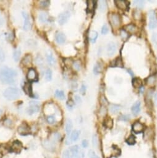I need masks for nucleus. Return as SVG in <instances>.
Wrapping results in <instances>:
<instances>
[{"label":"nucleus","instance_id":"obj_43","mask_svg":"<svg viewBox=\"0 0 157 158\" xmlns=\"http://www.w3.org/2000/svg\"><path fill=\"white\" fill-rule=\"evenodd\" d=\"M108 31H109V29L108 25L106 24H104L102 29V34L103 35H106L107 34V33H108Z\"/></svg>","mask_w":157,"mask_h":158},{"label":"nucleus","instance_id":"obj_22","mask_svg":"<svg viewBox=\"0 0 157 158\" xmlns=\"http://www.w3.org/2000/svg\"><path fill=\"white\" fill-rule=\"evenodd\" d=\"M80 134H81V132L79 130H75L73 131L72 133L71 134V137H70L71 140L72 141H76L78 139V138H79Z\"/></svg>","mask_w":157,"mask_h":158},{"label":"nucleus","instance_id":"obj_11","mask_svg":"<svg viewBox=\"0 0 157 158\" xmlns=\"http://www.w3.org/2000/svg\"><path fill=\"white\" fill-rule=\"evenodd\" d=\"M144 125L139 122H135L132 125V130L136 133H141V132H142L144 131Z\"/></svg>","mask_w":157,"mask_h":158},{"label":"nucleus","instance_id":"obj_7","mask_svg":"<svg viewBox=\"0 0 157 158\" xmlns=\"http://www.w3.org/2000/svg\"><path fill=\"white\" fill-rule=\"evenodd\" d=\"M27 79L29 82H35L38 80V74L36 70L33 68L29 69L27 74Z\"/></svg>","mask_w":157,"mask_h":158},{"label":"nucleus","instance_id":"obj_53","mask_svg":"<svg viewBox=\"0 0 157 158\" xmlns=\"http://www.w3.org/2000/svg\"><path fill=\"white\" fill-rule=\"evenodd\" d=\"M67 105L68 107H72L73 105H74V102L72 101H69L68 102Z\"/></svg>","mask_w":157,"mask_h":158},{"label":"nucleus","instance_id":"obj_31","mask_svg":"<svg viewBox=\"0 0 157 158\" xmlns=\"http://www.w3.org/2000/svg\"><path fill=\"white\" fill-rule=\"evenodd\" d=\"M102 66L100 63H97L93 67V73H94L95 75H97V74H100V72L102 71Z\"/></svg>","mask_w":157,"mask_h":158},{"label":"nucleus","instance_id":"obj_32","mask_svg":"<svg viewBox=\"0 0 157 158\" xmlns=\"http://www.w3.org/2000/svg\"><path fill=\"white\" fill-rule=\"evenodd\" d=\"M134 4L137 8L142 9L145 6V1H142V0H136V1H134Z\"/></svg>","mask_w":157,"mask_h":158},{"label":"nucleus","instance_id":"obj_35","mask_svg":"<svg viewBox=\"0 0 157 158\" xmlns=\"http://www.w3.org/2000/svg\"><path fill=\"white\" fill-rule=\"evenodd\" d=\"M114 64L113 67H122L123 65H122V62L121 61L120 58H117L115 60L113 61Z\"/></svg>","mask_w":157,"mask_h":158},{"label":"nucleus","instance_id":"obj_40","mask_svg":"<svg viewBox=\"0 0 157 158\" xmlns=\"http://www.w3.org/2000/svg\"><path fill=\"white\" fill-rule=\"evenodd\" d=\"M106 112H107V109L106 108L105 105H102L100 108V111H99V113L102 115V116H105V115L106 114Z\"/></svg>","mask_w":157,"mask_h":158},{"label":"nucleus","instance_id":"obj_14","mask_svg":"<svg viewBox=\"0 0 157 158\" xmlns=\"http://www.w3.org/2000/svg\"><path fill=\"white\" fill-rule=\"evenodd\" d=\"M47 62H48V64H49V65L53 66L56 63L55 58H54L52 52H50V51H48V52H47Z\"/></svg>","mask_w":157,"mask_h":158},{"label":"nucleus","instance_id":"obj_26","mask_svg":"<svg viewBox=\"0 0 157 158\" xmlns=\"http://www.w3.org/2000/svg\"><path fill=\"white\" fill-rule=\"evenodd\" d=\"M39 20L41 23H45L48 21V16L47 13H41L39 14Z\"/></svg>","mask_w":157,"mask_h":158},{"label":"nucleus","instance_id":"obj_27","mask_svg":"<svg viewBox=\"0 0 157 158\" xmlns=\"http://www.w3.org/2000/svg\"><path fill=\"white\" fill-rule=\"evenodd\" d=\"M71 154H77L80 153V148L78 145H74L69 149Z\"/></svg>","mask_w":157,"mask_h":158},{"label":"nucleus","instance_id":"obj_42","mask_svg":"<svg viewBox=\"0 0 157 158\" xmlns=\"http://www.w3.org/2000/svg\"><path fill=\"white\" fill-rule=\"evenodd\" d=\"M43 144H44V146H45V148L48 149L49 150H51V149L53 148V146L52 145V143L49 141H45L43 143Z\"/></svg>","mask_w":157,"mask_h":158},{"label":"nucleus","instance_id":"obj_29","mask_svg":"<svg viewBox=\"0 0 157 158\" xmlns=\"http://www.w3.org/2000/svg\"><path fill=\"white\" fill-rule=\"evenodd\" d=\"M107 4L106 1H99V9L101 12H105L106 10Z\"/></svg>","mask_w":157,"mask_h":158},{"label":"nucleus","instance_id":"obj_25","mask_svg":"<svg viewBox=\"0 0 157 158\" xmlns=\"http://www.w3.org/2000/svg\"><path fill=\"white\" fill-rule=\"evenodd\" d=\"M32 62V56L30 55V54H28V55H26L25 56L22 62H23V63L24 64L25 66H27L31 63Z\"/></svg>","mask_w":157,"mask_h":158},{"label":"nucleus","instance_id":"obj_8","mask_svg":"<svg viewBox=\"0 0 157 158\" xmlns=\"http://www.w3.org/2000/svg\"><path fill=\"white\" fill-rule=\"evenodd\" d=\"M24 19V29L25 30H29L31 28V23H30V18L29 14H27L26 12H23L22 13Z\"/></svg>","mask_w":157,"mask_h":158},{"label":"nucleus","instance_id":"obj_47","mask_svg":"<svg viewBox=\"0 0 157 158\" xmlns=\"http://www.w3.org/2000/svg\"><path fill=\"white\" fill-rule=\"evenodd\" d=\"M73 67H74V68L77 69V70H79V69H81V65L78 61H76V62H75L74 63H73Z\"/></svg>","mask_w":157,"mask_h":158},{"label":"nucleus","instance_id":"obj_41","mask_svg":"<svg viewBox=\"0 0 157 158\" xmlns=\"http://www.w3.org/2000/svg\"><path fill=\"white\" fill-rule=\"evenodd\" d=\"M62 158H71V153H70L69 149H66L63 151Z\"/></svg>","mask_w":157,"mask_h":158},{"label":"nucleus","instance_id":"obj_1","mask_svg":"<svg viewBox=\"0 0 157 158\" xmlns=\"http://www.w3.org/2000/svg\"><path fill=\"white\" fill-rule=\"evenodd\" d=\"M18 76V72L7 67L0 68V81L5 84H12L15 82V79Z\"/></svg>","mask_w":157,"mask_h":158},{"label":"nucleus","instance_id":"obj_38","mask_svg":"<svg viewBox=\"0 0 157 158\" xmlns=\"http://www.w3.org/2000/svg\"><path fill=\"white\" fill-rule=\"evenodd\" d=\"M47 121L49 124H53L56 122V117L54 115H49V116L47 117Z\"/></svg>","mask_w":157,"mask_h":158},{"label":"nucleus","instance_id":"obj_49","mask_svg":"<svg viewBox=\"0 0 157 158\" xmlns=\"http://www.w3.org/2000/svg\"><path fill=\"white\" fill-rule=\"evenodd\" d=\"M82 147L83 148H87L88 146V141L87 140H85V139L83 140L82 141Z\"/></svg>","mask_w":157,"mask_h":158},{"label":"nucleus","instance_id":"obj_9","mask_svg":"<svg viewBox=\"0 0 157 158\" xmlns=\"http://www.w3.org/2000/svg\"><path fill=\"white\" fill-rule=\"evenodd\" d=\"M107 54L110 57H111L116 52V45L114 42H110L106 47Z\"/></svg>","mask_w":157,"mask_h":158},{"label":"nucleus","instance_id":"obj_17","mask_svg":"<svg viewBox=\"0 0 157 158\" xmlns=\"http://www.w3.org/2000/svg\"><path fill=\"white\" fill-rule=\"evenodd\" d=\"M156 76L154 75L150 76L149 77L147 78L146 83L148 86L152 87V86H153L155 84V83H156Z\"/></svg>","mask_w":157,"mask_h":158},{"label":"nucleus","instance_id":"obj_3","mask_svg":"<svg viewBox=\"0 0 157 158\" xmlns=\"http://www.w3.org/2000/svg\"><path fill=\"white\" fill-rule=\"evenodd\" d=\"M110 21L112 26L115 28H117L121 24V18L119 14L116 13H112L110 15Z\"/></svg>","mask_w":157,"mask_h":158},{"label":"nucleus","instance_id":"obj_28","mask_svg":"<svg viewBox=\"0 0 157 158\" xmlns=\"http://www.w3.org/2000/svg\"><path fill=\"white\" fill-rule=\"evenodd\" d=\"M55 96L60 100L65 99V94H64V91H61V90H57V91H56Z\"/></svg>","mask_w":157,"mask_h":158},{"label":"nucleus","instance_id":"obj_46","mask_svg":"<svg viewBox=\"0 0 157 158\" xmlns=\"http://www.w3.org/2000/svg\"><path fill=\"white\" fill-rule=\"evenodd\" d=\"M134 17L136 19H140L141 18V14L140 11H138V10L135 11L134 13Z\"/></svg>","mask_w":157,"mask_h":158},{"label":"nucleus","instance_id":"obj_5","mask_svg":"<svg viewBox=\"0 0 157 158\" xmlns=\"http://www.w3.org/2000/svg\"><path fill=\"white\" fill-rule=\"evenodd\" d=\"M71 16V14L69 11H64L59 14L58 17V21L60 25H63L67 23Z\"/></svg>","mask_w":157,"mask_h":158},{"label":"nucleus","instance_id":"obj_19","mask_svg":"<svg viewBox=\"0 0 157 158\" xmlns=\"http://www.w3.org/2000/svg\"><path fill=\"white\" fill-rule=\"evenodd\" d=\"M115 3L117 8L120 9H125L127 8L126 2L125 1H121V0H115Z\"/></svg>","mask_w":157,"mask_h":158},{"label":"nucleus","instance_id":"obj_56","mask_svg":"<svg viewBox=\"0 0 157 158\" xmlns=\"http://www.w3.org/2000/svg\"><path fill=\"white\" fill-rule=\"evenodd\" d=\"M3 19L0 18V24H3Z\"/></svg>","mask_w":157,"mask_h":158},{"label":"nucleus","instance_id":"obj_12","mask_svg":"<svg viewBox=\"0 0 157 158\" xmlns=\"http://www.w3.org/2000/svg\"><path fill=\"white\" fill-rule=\"evenodd\" d=\"M141 102L137 101L132 105V108H131V111H132V114L134 115V116H137V115L139 114L141 110Z\"/></svg>","mask_w":157,"mask_h":158},{"label":"nucleus","instance_id":"obj_20","mask_svg":"<svg viewBox=\"0 0 157 158\" xmlns=\"http://www.w3.org/2000/svg\"><path fill=\"white\" fill-rule=\"evenodd\" d=\"M121 109L120 105L116 104H111L110 106V111L113 114H116Z\"/></svg>","mask_w":157,"mask_h":158},{"label":"nucleus","instance_id":"obj_16","mask_svg":"<svg viewBox=\"0 0 157 158\" xmlns=\"http://www.w3.org/2000/svg\"><path fill=\"white\" fill-rule=\"evenodd\" d=\"M72 127H73V124H72V122L71 119H67L66 122V126H65V129H66V132L67 133L68 135H70L72 132Z\"/></svg>","mask_w":157,"mask_h":158},{"label":"nucleus","instance_id":"obj_24","mask_svg":"<svg viewBox=\"0 0 157 158\" xmlns=\"http://www.w3.org/2000/svg\"><path fill=\"white\" fill-rule=\"evenodd\" d=\"M21 55V50L20 48H18L14 51L13 53V59L16 62H18L19 60V58Z\"/></svg>","mask_w":157,"mask_h":158},{"label":"nucleus","instance_id":"obj_37","mask_svg":"<svg viewBox=\"0 0 157 158\" xmlns=\"http://www.w3.org/2000/svg\"><path fill=\"white\" fill-rule=\"evenodd\" d=\"M130 119H131V115L129 114L122 115H121L119 118V120H121V121H124V122L129 121Z\"/></svg>","mask_w":157,"mask_h":158},{"label":"nucleus","instance_id":"obj_23","mask_svg":"<svg viewBox=\"0 0 157 158\" xmlns=\"http://www.w3.org/2000/svg\"><path fill=\"white\" fill-rule=\"evenodd\" d=\"M98 37V32L95 30H92L89 34V39L92 43H95L96 42L97 38Z\"/></svg>","mask_w":157,"mask_h":158},{"label":"nucleus","instance_id":"obj_57","mask_svg":"<svg viewBox=\"0 0 157 158\" xmlns=\"http://www.w3.org/2000/svg\"><path fill=\"white\" fill-rule=\"evenodd\" d=\"M2 113H3L2 110H1V109H0V116H1V114H2Z\"/></svg>","mask_w":157,"mask_h":158},{"label":"nucleus","instance_id":"obj_18","mask_svg":"<svg viewBox=\"0 0 157 158\" xmlns=\"http://www.w3.org/2000/svg\"><path fill=\"white\" fill-rule=\"evenodd\" d=\"M132 84L134 88H140L142 84V81L139 78H134L132 79Z\"/></svg>","mask_w":157,"mask_h":158},{"label":"nucleus","instance_id":"obj_36","mask_svg":"<svg viewBox=\"0 0 157 158\" xmlns=\"http://www.w3.org/2000/svg\"><path fill=\"white\" fill-rule=\"evenodd\" d=\"M98 137L96 134H94L92 136V145L93 146L96 148L98 146Z\"/></svg>","mask_w":157,"mask_h":158},{"label":"nucleus","instance_id":"obj_48","mask_svg":"<svg viewBox=\"0 0 157 158\" xmlns=\"http://www.w3.org/2000/svg\"><path fill=\"white\" fill-rule=\"evenodd\" d=\"M88 8L89 10H92L93 9V6H94L95 1H88Z\"/></svg>","mask_w":157,"mask_h":158},{"label":"nucleus","instance_id":"obj_44","mask_svg":"<svg viewBox=\"0 0 157 158\" xmlns=\"http://www.w3.org/2000/svg\"><path fill=\"white\" fill-rule=\"evenodd\" d=\"M88 156L90 158H100V157L92 149H90L88 152Z\"/></svg>","mask_w":157,"mask_h":158},{"label":"nucleus","instance_id":"obj_6","mask_svg":"<svg viewBox=\"0 0 157 158\" xmlns=\"http://www.w3.org/2000/svg\"><path fill=\"white\" fill-rule=\"evenodd\" d=\"M148 26L150 29L156 28L157 27V18L155 12L152 11L149 13V24Z\"/></svg>","mask_w":157,"mask_h":158},{"label":"nucleus","instance_id":"obj_55","mask_svg":"<svg viewBox=\"0 0 157 158\" xmlns=\"http://www.w3.org/2000/svg\"><path fill=\"white\" fill-rule=\"evenodd\" d=\"M154 101H155V103L156 105L157 106V92H156V94H155V97H154Z\"/></svg>","mask_w":157,"mask_h":158},{"label":"nucleus","instance_id":"obj_21","mask_svg":"<svg viewBox=\"0 0 157 158\" xmlns=\"http://www.w3.org/2000/svg\"><path fill=\"white\" fill-rule=\"evenodd\" d=\"M24 91L25 92V94L29 95V96H32V85L30 83H25L24 86Z\"/></svg>","mask_w":157,"mask_h":158},{"label":"nucleus","instance_id":"obj_34","mask_svg":"<svg viewBox=\"0 0 157 158\" xmlns=\"http://www.w3.org/2000/svg\"><path fill=\"white\" fill-rule=\"evenodd\" d=\"M52 71L50 69H48L45 72V79L47 81H50L52 79Z\"/></svg>","mask_w":157,"mask_h":158},{"label":"nucleus","instance_id":"obj_52","mask_svg":"<svg viewBox=\"0 0 157 158\" xmlns=\"http://www.w3.org/2000/svg\"><path fill=\"white\" fill-rule=\"evenodd\" d=\"M75 101L77 103H80L82 102V100L81 98L79 96H77V95H76V96H75Z\"/></svg>","mask_w":157,"mask_h":158},{"label":"nucleus","instance_id":"obj_51","mask_svg":"<svg viewBox=\"0 0 157 158\" xmlns=\"http://www.w3.org/2000/svg\"><path fill=\"white\" fill-rule=\"evenodd\" d=\"M121 36H122V38L123 39H126L128 36V34H127V32L125 31V30H122V31L121 32Z\"/></svg>","mask_w":157,"mask_h":158},{"label":"nucleus","instance_id":"obj_10","mask_svg":"<svg viewBox=\"0 0 157 158\" xmlns=\"http://www.w3.org/2000/svg\"><path fill=\"white\" fill-rule=\"evenodd\" d=\"M56 42L58 44H63L66 42V37L64 34L63 32H57L55 35Z\"/></svg>","mask_w":157,"mask_h":158},{"label":"nucleus","instance_id":"obj_30","mask_svg":"<svg viewBox=\"0 0 157 158\" xmlns=\"http://www.w3.org/2000/svg\"><path fill=\"white\" fill-rule=\"evenodd\" d=\"M104 125H105L106 128H112V127L113 126V120L110 117H108V118H107L105 120V122H104Z\"/></svg>","mask_w":157,"mask_h":158},{"label":"nucleus","instance_id":"obj_50","mask_svg":"<svg viewBox=\"0 0 157 158\" xmlns=\"http://www.w3.org/2000/svg\"><path fill=\"white\" fill-rule=\"evenodd\" d=\"M85 91H86V86H85L84 84L82 85V87L81 88V89H80V92H81V94H85Z\"/></svg>","mask_w":157,"mask_h":158},{"label":"nucleus","instance_id":"obj_45","mask_svg":"<svg viewBox=\"0 0 157 158\" xmlns=\"http://www.w3.org/2000/svg\"><path fill=\"white\" fill-rule=\"evenodd\" d=\"M49 3H50V1H40V5L43 8H45L48 6L49 4Z\"/></svg>","mask_w":157,"mask_h":158},{"label":"nucleus","instance_id":"obj_39","mask_svg":"<svg viewBox=\"0 0 157 158\" xmlns=\"http://www.w3.org/2000/svg\"><path fill=\"white\" fill-rule=\"evenodd\" d=\"M5 60V54L2 48L0 47V64L2 63Z\"/></svg>","mask_w":157,"mask_h":158},{"label":"nucleus","instance_id":"obj_54","mask_svg":"<svg viewBox=\"0 0 157 158\" xmlns=\"http://www.w3.org/2000/svg\"><path fill=\"white\" fill-rule=\"evenodd\" d=\"M71 158H81V156L79 154H72V155L71 156Z\"/></svg>","mask_w":157,"mask_h":158},{"label":"nucleus","instance_id":"obj_15","mask_svg":"<svg viewBox=\"0 0 157 158\" xmlns=\"http://www.w3.org/2000/svg\"><path fill=\"white\" fill-rule=\"evenodd\" d=\"M18 131L19 133L21 135H25V133H28L29 132V127L27 126L26 123H23L19 127Z\"/></svg>","mask_w":157,"mask_h":158},{"label":"nucleus","instance_id":"obj_13","mask_svg":"<svg viewBox=\"0 0 157 158\" xmlns=\"http://www.w3.org/2000/svg\"><path fill=\"white\" fill-rule=\"evenodd\" d=\"M124 30L127 32V33L129 32V33L131 34H135L137 32L138 29L134 24H130L126 25L124 27Z\"/></svg>","mask_w":157,"mask_h":158},{"label":"nucleus","instance_id":"obj_2","mask_svg":"<svg viewBox=\"0 0 157 158\" xmlns=\"http://www.w3.org/2000/svg\"><path fill=\"white\" fill-rule=\"evenodd\" d=\"M21 95L20 91L16 88H8L5 90L3 96L6 99L9 101H13L16 100Z\"/></svg>","mask_w":157,"mask_h":158},{"label":"nucleus","instance_id":"obj_33","mask_svg":"<svg viewBox=\"0 0 157 158\" xmlns=\"http://www.w3.org/2000/svg\"><path fill=\"white\" fill-rule=\"evenodd\" d=\"M126 143H127L128 144H129V145H134L136 143V137L132 135H130L127 138V140H126Z\"/></svg>","mask_w":157,"mask_h":158},{"label":"nucleus","instance_id":"obj_4","mask_svg":"<svg viewBox=\"0 0 157 158\" xmlns=\"http://www.w3.org/2000/svg\"><path fill=\"white\" fill-rule=\"evenodd\" d=\"M40 110V107H39L38 102L35 101H31L29 103V107L27 109V113L29 115H32L33 113L38 112Z\"/></svg>","mask_w":157,"mask_h":158}]
</instances>
